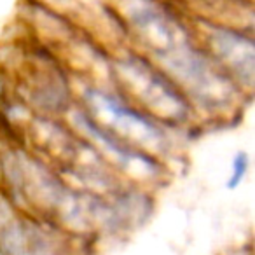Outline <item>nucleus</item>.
Instances as JSON below:
<instances>
[{
	"mask_svg": "<svg viewBox=\"0 0 255 255\" xmlns=\"http://www.w3.org/2000/svg\"><path fill=\"white\" fill-rule=\"evenodd\" d=\"M247 168H248V159L245 154H238V157L234 159V173H233V178L229 180V187H236L238 184L241 182V178L245 177L247 173Z\"/></svg>",
	"mask_w": 255,
	"mask_h": 255,
	"instance_id": "f257e3e1",
	"label": "nucleus"
}]
</instances>
